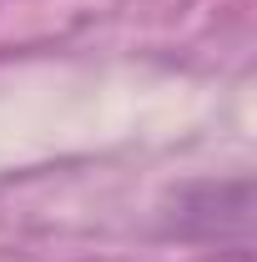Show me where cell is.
Listing matches in <instances>:
<instances>
[{
    "label": "cell",
    "instance_id": "6da1fadb",
    "mask_svg": "<svg viewBox=\"0 0 257 262\" xmlns=\"http://www.w3.org/2000/svg\"><path fill=\"white\" fill-rule=\"evenodd\" d=\"M247 227H252V187L247 177L237 182H192L172 196L166 232L202 247H237L247 252Z\"/></svg>",
    "mask_w": 257,
    "mask_h": 262
}]
</instances>
